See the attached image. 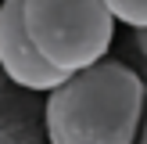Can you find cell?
Listing matches in <instances>:
<instances>
[{"label": "cell", "instance_id": "6da1fadb", "mask_svg": "<svg viewBox=\"0 0 147 144\" xmlns=\"http://www.w3.org/2000/svg\"><path fill=\"white\" fill-rule=\"evenodd\" d=\"M147 86L122 61H93L47 97L50 144H136Z\"/></svg>", "mask_w": 147, "mask_h": 144}, {"label": "cell", "instance_id": "7a4b0ae2", "mask_svg": "<svg viewBox=\"0 0 147 144\" xmlns=\"http://www.w3.org/2000/svg\"><path fill=\"white\" fill-rule=\"evenodd\" d=\"M22 22L32 47L65 76L108 58L115 40L104 0H22Z\"/></svg>", "mask_w": 147, "mask_h": 144}, {"label": "cell", "instance_id": "3957f363", "mask_svg": "<svg viewBox=\"0 0 147 144\" xmlns=\"http://www.w3.org/2000/svg\"><path fill=\"white\" fill-rule=\"evenodd\" d=\"M0 69L14 86L36 90V94L43 90L50 94L54 86H61L68 79L32 47L25 22H22V0H0Z\"/></svg>", "mask_w": 147, "mask_h": 144}, {"label": "cell", "instance_id": "277c9868", "mask_svg": "<svg viewBox=\"0 0 147 144\" xmlns=\"http://www.w3.org/2000/svg\"><path fill=\"white\" fill-rule=\"evenodd\" d=\"M115 22H126L129 29H147V0H104Z\"/></svg>", "mask_w": 147, "mask_h": 144}, {"label": "cell", "instance_id": "5b68a950", "mask_svg": "<svg viewBox=\"0 0 147 144\" xmlns=\"http://www.w3.org/2000/svg\"><path fill=\"white\" fill-rule=\"evenodd\" d=\"M136 144H147V105H144V119H140V133H136Z\"/></svg>", "mask_w": 147, "mask_h": 144}, {"label": "cell", "instance_id": "8992f818", "mask_svg": "<svg viewBox=\"0 0 147 144\" xmlns=\"http://www.w3.org/2000/svg\"><path fill=\"white\" fill-rule=\"evenodd\" d=\"M136 47H140L144 58H147V29H136Z\"/></svg>", "mask_w": 147, "mask_h": 144}, {"label": "cell", "instance_id": "52a82bcc", "mask_svg": "<svg viewBox=\"0 0 147 144\" xmlns=\"http://www.w3.org/2000/svg\"><path fill=\"white\" fill-rule=\"evenodd\" d=\"M0 144H14V141H11V137H7V133H0Z\"/></svg>", "mask_w": 147, "mask_h": 144}]
</instances>
